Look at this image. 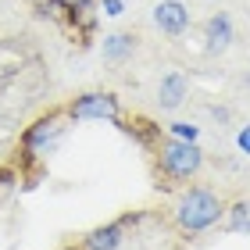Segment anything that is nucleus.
Wrapping results in <instances>:
<instances>
[{
	"instance_id": "1",
	"label": "nucleus",
	"mask_w": 250,
	"mask_h": 250,
	"mask_svg": "<svg viewBox=\"0 0 250 250\" xmlns=\"http://www.w3.org/2000/svg\"><path fill=\"white\" fill-rule=\"evenodd\" d=\"M222 214H225V208H222V200L214 197L211 189H189V193H183V200H179V208H175V218H179V225H183L186 232L211 229Z\"/></svg>"
},
{
	"instance_id": "2",
	"label": "nucleus",
	"mask_w": 250,
	"mask_h": 250,
	"mask_svg": "<svg viewBox=\"0 0 250 250\" xmlns=\"http://www.w3.org/2000/svg\"><path fill=\"white\" fill-rule=\"evenodd\" d=\"M200 165H204V154H200V146H197V143L172 140V143H165V146H161V168H165L168 175H175V179H189V175H197V172H200Z\"/></svg>"
},
{
	"instance_id": "3",
	"label": "nucleus",
	"mask_w": 250,
	"mask_h": 250,
	"mask_svg": "<svg viewBox=\"0 0 250 250\" xmlns=\"http://www.w3.org/2000/svg\"><path fill=\"white\" fill-rule=\"evenodd\" d=\"M68 115L75 122H86V118L118 122V97H111V93H83V97H75V104L68 107Z\"/></svg>"
},
{
	"instance_id": "4",
	"label": "nucleus",
	"mask_w": 250,
	"mask_h": 250,
	"mask_svg": "<svg viewBox=\"0 0 250 250\" xmlns=\"http://www.w3.org/2000/svg\"><path fill=\"white\" fill-rule=\"evenodd\" d=\"M154 21L168 36H183L186 25H189V11L179 4V0H161V4L154 7Z\"/></svg>"
},
{
	"instance_id": "5",
	"label": "nucleus",
	"mask_w": 250,
	"mask_h": 250,
	"mask_svg": "<svg viewBox=\"0 0 250 250\" xmlns=\"http://www.w3.org/2000/svg\"><path fill=\"white\" fill-rule=\"evenodd\" d=\"M58 136H61V118H58V115L40 118V122L25 132V150H29V154H36L40 146H50L54 140H58Z\"/></svg>"
},
{
	"instance_id": "6",
	"label": "nucleus",
	"mask_w": 250,
	"mask_h": 250,
	"mask_svg": "<svg viewBox=\"0 0 250 250\" xmlns=\"http://www.w3.org/2000/svg\"><path fill=\"white\" fill-rule=\"evenodd\" d=\"M186 93H189L186 79L179 75V72H168V75L161 79V89H157V100H161V107H165V111H175V107H179V104L186 100Z\"/></svg>"
},
{
	"instance_id": "7",
	"label": "nucleus",
	"mask_w": 250,
	"mask_h": 250,
	"mask_svg": "<svg viewBox=\"0 0 250 250\" xmlns=\"http://www.w3.org/2000/svg\"><path fill=\"white\" fill-rule=\"evenodd\" d=\"M86 250H118L122 247V222H111V225H100L86 236Z\"/></svg>"
},
{
	"instance_id": "8",
	"label": "nucleus",
	"mask_w": 250,
	"mask_h": 250,
	"mask_svg": "<svg viewBox=\"0 0 250 250\" xmlns=\"http://www.w3.org/2000/svg\"><path fill=\"white\" fill-rule=\"evenodd\" d=\"M229 40H232L229 18H225V15H214V18L208 21V50H225V47H229Z\"/></svg>"
},
{
	"instance_id": "9",
	"label": "nucleus",
	"mask_w": 250,
	"mask_h": 250,
	"mask_svg": "<svg viewBox=\"0 0 250 250\" xmlns=\"http://www.w3.org/2000/svg\"><path fill=\"white\" fill-rule=\"evenodd\" d=\"M132 54V40L122 36V32H115V36H104V58L107 61H125Z\"/></svg>"
},
{
	"instance_id": "10",
	"label": "nucleus",
	"mask_w": 250,
	"mask_h": 250,
	"mask_svg": "<svg viewBox=\"0 0 250 250\" xmlns=\"http://www.w3.org/2000/svg\"><path fill=\"white\" fill-rule=\"evenodd\" d=\"M229 225H232L236 232H247V236H250V200L232 204V211H229Z\"/></svg>"
},
{
	"instance_id": "11",
	"label": "nucleus",
	"mask_w": 250,
	"mask_h": 250,
	"mask_svg": "<svg viewBox=\"0 0 250 250\" xmlns=\"http://www.w3.org/2000/svg\"><path fill=\"white\" fill-rule=\"evenodd\" d=\"M172 129H175V136H179V140H186V143H193V140H197V129H193V125H186V122H175Z\"/></svg>"
},
{
	"instance_id": "12",
	"label": "nucleus",
	"mask_w": 250,
	"mask_h": 250,
	"mask_svg": "<svg viewBox=\"0 0 250 250\" xmlns=\"http://www.w3.org/2000/svg\"><path fill=\"white\" fill-rule=\"evenodd\" d=\"M100 7H104V15H111V18H118V15H122V0H104Z\"/></svg>"
},
{
	"instance_id": "13",
	"label": "nucleus",
	"mask_w": 250,
	"mask_h": 250,
	"mask_svg": "<svg viewBox=\"0 0 250 250\" xmlns=\"http://www.w3.org/2000/svg\"><path fill=\"white\" fill-rule=\"evenodd\" d=\"M11 179H15V172H0V197L11 189Z\"/></svg>"
},
{
	"instance_id": "14",
	"label": "nucleus",
	"mask_w": 250,
	"mask_h": 250,
	"mask_svg": "<svg viewBox=\"0 0 250 250\" xmlns=\"http://www.w3.org/2000/svg\"><path fill=\"white\" fill-rule=\"evenodd\" d=\"M240 146L250 154V129H243V132H240Z\"/></svg>"
}]
</instances>
